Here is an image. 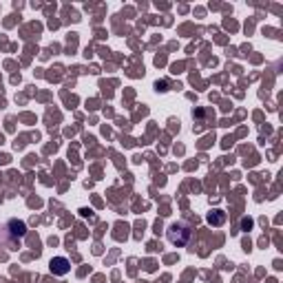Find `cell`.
<instances>
[{
	"mask_svg": "<svg viewBox=\"0 0 283 283\" xmlns=\"http://www.w3.org/2000/svg\"><path fill=\"white\" fill-rule=\"evenodd\" d=\"M51 272L53 275H66L69 272V261L64 259V257H55V259H51Z\"/></svg>",
	"mask_w": 283,
	"mask_h": 283,
	"instance_id": "cell-2",
	"label": "cell"
},
{
	"mask_svg": "<svg viewBox=\"0 0 283 283\" xmlns=\"http://www.w3.org/2000/svg\"><path fill=\"white\" fill-rule=\"evenodd\" d=\"M9 226H11V233L13 235H18V237H22L24 235V224H22V221H16V219H13V221H9Z\"/></svg>",
	"mask_w": 283,
	"mask_h": 283,
	"instance_id": "cell-3",
	"label": "cell"
},
{
	"mask_svg": "<svg viewBox=\"0 0 283 283\" xmlns=\"http://www.w3.org/2000/svg\"><path fill=\"white\" fill-rule=\"evenodd\" d=\"M168 239H171V244H175V246H186L188 239H190L188 226H184V224H173L171 228H168Z\"/></svg>",
	"mask_w": 283,
	"mask_h": 283,
	"instance_id": "cell-1",
	"label": "cell"
},
{
	"mask_svg": "<svg viewBox=\"0 0 283 283\" xmlns=\"http://www.w3.org/2000/svg\"><path fill=\"white\" fill-rule=\"evenodd\" d=\"M208 221H210V224H221V221H224V217H221V215H213V213H210V215H208Z\"/></svg>",
	"mask_w": 283,
	"mask_h": 283,
	"instance_id": "cell-4",
	"label": "cell"
}]
</instances>
